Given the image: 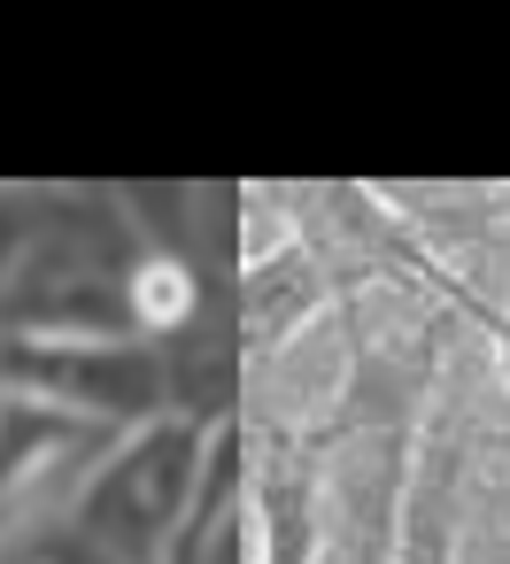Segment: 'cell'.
<instances>
[{
  "label": "cell",
  "mask_w": 510,
  "mask_h": 564,
  "mask_svg": "<svg viewBox=\"0 0 510 564\" xmlns=\"http://www.w3.org/2000/svg\"><path fill=\"white\" fill-rule=\"evenodd\" d=\"M448 294H456V310H464V317H479V325H487V340H495V356H502V379H510V310H495V302H487V294H471L464 279H448Z\"/></svg>",
  "instance_id": "4"
},
{
  "label": "cell",
  "mask_w": 510,
  "mask_h": 564,
  "mask_svg": "<svg viewBox=\"0 0 510 564\" xmlns=\"http://www.w3.org/2000/svg\"><path fill=\"white\" fill-rule=\"evenodd\" d=\"M456 533H464V433L441 425L410 471V502H402V564H456Z\"/></svg>",
  "instance_id": "3"
},
{
  "label": "cell",
  "mask_w": 510,
  "mask_h": 564,
  "mask_svg": "<svg viewBox=\"0 0 510 564\" xmlns=\"http://www.w3.org/2000/svg\"><path fill=\"white\" fill-rule=\"evenodd\" d=\"M9 248H17V225H9V217H0V263H9Z\"/></svg>",
  "instance_id": "5"
},
{
  "label": "cell",
  "mask_w": 510,
  "mask_h": 564,
  "mask_svg": "<svg viewBox=\"0 0 510 564\" xmlns=\"http://www.w3.org/2000/svg\"><path fill=\"white\" fill-rule=\"evenodd\" d=\"M17 379L55 394L86 425H148L171 402V371L140 340H55V348H17Z\"/></svg>",
  "instance_id": "2"
},
{
  "label": "cell",
  "mask_w": 510,
  "mask_h": 564,
  "mask_svg": "<svg viewBox=\"0 0 510 564\" xmlns=\"http://www.w3.org/2000/svg\"><path fill=\"white\" fill-rule=\"evenodd\" d=\"M202 471V417H148L78 495L70 533L101 564H163L186 541V502Z\"/></svg>",
  "instance_id": "1"
}]
</instances>
